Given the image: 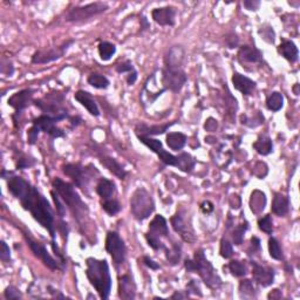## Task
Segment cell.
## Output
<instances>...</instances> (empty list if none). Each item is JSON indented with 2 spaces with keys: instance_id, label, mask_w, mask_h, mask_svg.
I'll list each match as a JSON object with an SVG mask.
<instances>
[{
  "instance_id": "1",
  "label": "cell",
  "mask_w": 300,
  "mask_h": 300,
  "mask_svg": "<svg viewBox=\"0 0 300 300\" xmlns=\"http://www.w3.org/2000/svg\"><path fill=\"white\" fill-rule=\"evenodd\" d=\"M8 191L22 203L23 208L31 212L35 221L50 232L52 241L55 239V220L50 202L23 177L12 176L7 181Z\"/></svg>"
},
{
  "instance_id": "2",
  "label": "cell",
  "mask_w": 300,
  "mask_h": 300,
  "mask_svg": "<svg viewBox=\"0 0 300 300\" xmlns=\"http://www.w3.org/2000/svg\"><path fill=\"white\" fill-rule=\"evenodd\" d=\"M86 275L89 283L99 293L101 299H108L112 290V278H110L109 266L106 259L88 258L86 260Z\"/></svg>"
},
{
  "instance_id": "3",
  "label": "cell",
  "mask_w": 300,
  "mask_h": 300,
  "mask_svg": "<svg viewBox=\"0 0 300 300\" xmlns=\"http://www.w3.org/2000/svg\"><path fill=\"white\" fill-rule=\"evenodd\" d=\"M185 270L188 272H197L202 278L204 284L211 290L220 289L222 285V279L218 275L212 264L206 259L202 249L197 250L194 254V259H187L184 263Z\"/></svg>"
},
{
  "instance_id": "4",
  "label": "cell",
  "mask_w": 300,
  "mask_h": 300,
  "mask_svg": "<svg viewBox=\"0 0 300 300\" xmlns=\"http://www.w3.org/2000/svg\"><path fill=\"white\" fill-rule=\"evenodd\" d=\"M53 187L55 191L64 200V203L70 209L72 215L76 221L82 220L88 215V206L82 202L79 194L75 191L74 185L71 183L62 181L59 177H55L53 181Z\"/></svg>"
},
{
  "instance_id": "5",
  "label": "cell",
  "mask_w": 300,
  "mask_h": 300,
  "mask_svg": "<svg viewBox=\"0 0 300 300\" xmlns=\"http://www.w3.org/2000/svg\"><path fill=\"white\" fill-rule=\"evenodd\" d=\"M155 203L151 195L145 188H137L131 195L130 211L135 220L142 222L154 212Z\"/></svg>"
},
{
  "instance_id": "6",
  "label": "cell",
  "mask_w": 300,
  "mask_h": 300,
  "mask_svg": "<svg viewBox=\"0 0 300 300\" xmlns=\"http://www.w3.org/2000/svg\"><path fill=\"white\" fill-rule=\"evenodd\" d=\"M62 172H64L66 176L72 178V181L74 182V184L77 188H80L86 194H88V188L89 184H91V181L93 178H95L94 175H99L97 168L93 167L92 164L91 166L83 167L81 164L68 163L62 167Z\"/></svg>"
},
{
  "instance_id": "7",
  "label": "cell",
  "mask_w": 300,
  "mask_h": 300,
  "mask_svg": "<svg viewBox=\"0 0 300 300\" xmlns=\"http://www.w3.org/2000/svg\"><path fill=\"white\" fill-rule=\"evenodd\" d=\"M108 10V5L104 2H92L85 6H77L66 14L65 20L68 23H82L92 19L93 17L99 16Z\"/></svg>"
},
{
  "instance_id": "8",
  "label": "cell",
  "mask_w": 300,
  "mask_h": 300,
  "mask_svg": "<svg viewBox=\"0 0 300 300\" xmlns=\"http://www.w3.org/2000/svg\"><path fill=\"white\" fill-rule=\"evenodd\" d=\"M188 76L185 72L181 68L166 67L162 72V83L164 89H169L172 92H179L187 82Z\"/></svg>"
},
{
  "instance_id": "9",
  "label": "cell",
  "mask_w": 300,
  "mask_h": 300,
  "mask_svg": "<svg viewBox=\"0 0 300 300\" xmlns=\"http://www.w3.org/2000/svg\"><path fill=\"white\" fill-rule=\"evenodd\" d=\"M74 43V40H68L61 45V46L55 47V49H44L39 50L33 54L32 56V64L35 65H45L50 64V62L55 61V60L61 59L70 49V46Z\"/></svg>"
},
{
  "instance_id": "10",
  "label": "cell",
  "mask_w": 300,
  "mask_h": 300,
  "mask_svg": "<svg viewBox=\"0 0 300 300\" xmlns=\"http://www.w3.org/2000/svg\"><path fill=\"white\" fill-rule=\"evenodd\" d=\"M172 225L174 230L177 233H179V236L182 237V239L184 242L188 243H194L196 241V236H195V231L193 229V225H191L190 218L187 217L184 210H179L177 211L175 216H173L172 218Z\"/></svg>"
},
{
  "instance_id": "11",
  "label": "cell",
  "mask_w": 300,
  "mask_h": 300,
  "mask_svg": "<svg viewBox=\"0 0 300 300\" xmlns=\"http://www.w3.org/2000/svg\"><path fill=\"white\" fill-rule=\"evenodd\" d=\"M106 250L113 258L116 265L124 264L125 260V245L115 231H109L106 237Z\"/></svg>"
},
{
  "instance_id": "12",
  "label": "cell",
  "mask_w": 300,
  "mask_h": 300,
  "mask_svg": "<svg viewBox=\"0 0 300 300\" xmlns=\"http://www.w3.org/2000/svg\"><path fill=\"white\" fill-rule=\"evenodd\" d=\"M25 239H26L27 244H28L29 249H31V251L34 253V256L38 257L39 259L44 263L45 266H47V268L50 270L60 269L58 260H55L52 256H50V254L49 253V251H47V249L45 248L43 244L33 241V239L29 238V237H27V235H25Z\"/></svg>"
},
{
  "instance_id": "13",
  "label": "cell",
  "mask_w": 300,
  "mask_h": 300,
  "mask_svg": "<svg viewBox=\"0 0 300 300\" xmlns=\"http://www.w3.org/2000/svg\"><path fill=\"white\" fill-rule=\"evenodd\" d=\"M60 120L50 115H41L39 118L33 120V125L38 127L40 129V131H45L46 134H49L50 136H52L53 139H59V137H64L65 133L61 129L56 127V122H59Z\"/></svg>"
},
{
  "instance_id": "14",
  "label": "cell",
  "mask_w": 300,
  "mask_h": 300,
  "mask_svg": "<svg viewBox=\"0 0 300 300\" xmlns=\"http://www.w3.org/2000/svg\"><path fill=\"white\" fill-rule=\"evenodd\" d=\"M252 275H253L254 281L259 284L260 286L268 287L274 284L275 281V270L269 266H262L256 262H252Z\"/></svg>"
},
{
  "instance_id": "15",
  "label": "cell",
  "mask_w": 300,
  "mask_h": 300,
  "mask_svg": "<svg viewBox=\"0 0 300 300\" xmlns=\"http://www.w3.org/2000/svg\"><path fill=\"white\" fill-rule=\"evenodd\" d=\"M151 17L156 24L161 26H174L176 23V8L172 6L155 8L151 12Z\"/></svg>"
},
{
  "instance_id": "16",
  "label": "cell",
  "mask_w": 300,
  "mask_h": 300,
  "mask_svg": "<svg viewBox=\"0 0 300 300\" xmlns=\"http://www.w3.org/2000/svg\"><path fill=\"white\" fill-rule=\"evenodd\" d=\"M34 89L27 88L23 89V91L16 93L12 97L8 99V106L17 110V112H22L23 109H25L29 106V103L32 102L33 94H34Z\"/></svg>"
},
{
  "instance_id": "17",
  "label": "cell",
  "mask_w": 300,
  "mask_h": 300,
  "mask_svg": "<svg viewBox=\"0 0 300 300\" xmlns=\"http://www.w3.org/2000/svg\"><path fill=\"white\" fill-rule=\"evenodd\" d=\"M232 83L235 89L241 92L243 95H245V97H250V95H252V93L254 92L257 86V83L254 82L253 80H251L250 77L245 76V75L238 73V72H235V73H233Z\"/></svg>"
},
{
  "instance_id": "18",
  "label": "cell",
  "mask_w": 300,
  "mask_h": 300,
  "mask_svg": "<svg viewBox=\"0 0 300 300\" xmlns=\"http://www.w3.org/2000/svg\"><path fill=\"white\" fill-rule=\"evenodd\" d=\"M136 296V285L130 275H125L119 278V297L125 300H133Z\"/></svg>"
},
{
  "instance_id": "19",
  "label": "cell",
  "mask_w": 300,
  "mask_h": 300,
  "mask_svg": "<svg viewBox=\"0 0 300 300\" xmlns=\"http://www.w3.org/2000/svg\"><path fill=\"white\" fill-rule=\"evenodd\" d=\"M75 100H76L79 103L82 104L83 107L88 110L89 114L93 116H99L100 115V110H99V107L95 102L94 98L91 93L85 92V91H79L74 94Z\"/></svg>"
},
{
  "instance_id": "20",
  "label": "cell",
  "mask_w": 300,
  "mask_h": 300,
  "mask_svg": "<svg viewBox=\"0 0 300 300\" xmlns=\"http://www.w3.org/2000/svg\"><path fill=\"white\" fill-rule=\"evenodd\" d=\"M173 125H175V122H172V124H167L163 125H148L141 124L139 125H136L135 131H136L137 136L150 137V136H152V135L164 134L168 129L172 127Z\"/></svg>"
},
{
  "instance_id": "21",
  "label": "cell",
  "mask_w": 300,
  "mask_h": 300,
  "mask_svg": "<svg viewBox=\"0 0 300 300\" xmlns=\"http://www.w3.org/2000/svg\"><path fill=\"white\" fill-rule=\"evenodd\" d=\"M149 233L158 237V238H161V237H168V235H169V229H168L167 221L163 216L156 215L154 220L150 222Z\"/></svg>"
},
{
  "instance_id": "22",
  "label": "cell",
  "mask_w": 300,
  "mask_h": 300,
  "mask_svg": "<svg viewBox=\"0 0 300 300\" xmlns=\"http://www.w3.org/2000/svg\"><path fill=\"white\" fill-rule=\"evenodd\" d=\"M100 162L102 166L109 170L110 173L114 174L116 177H119L120 179H125V177H127V172H125L124 167H122L115 158L103 155L100 157Z\"/></svg>"
},
{
  "instance_id": "23",
  "label": "cell",
  "mask_w": 300,
  "mask_h": 300,
  "mask_svg": "<svg viewBox=\"0 0 300 300\" xmlns=\"http://www.w3.org/2000/svg\"><path fill=\"white\" fill-rule=\"evenodd\" d=\"M278 52L281 54V56H284L287 61L290 62H296L298 61L299 58V50L298 47L296 46V44L291 40H284L283 43L279 45Z\"/></svg>"
},
{
  "instance_id": "24",
  "label": "cell",
  "mask_w": 300,
  "mask_h": 300,
  "mask_svg": "<svg viewBox=\"0 0 300 300\" xmlns=\"http://www.w3.org/2000/svg\"><path fill=\"white\" fill-rule=\"evenodd\" d=\"M116 193L115 183L110 179L102 177L97 185V194L102 200H110Z\"/></svg>"
},
{
  "instance_id": "25",
  "label": "cell",
  "mask_w": 300,
  "mask_h": 300,
  "mask_svg": "<svg viewBox=\"0 0 300 300\" xmlns=\"http://www.w3.org/2000/svg\"><path fill=\"white\" fill-rule=\"evenodd\" d=\"M239 58L247 62H260L263 60V54L259 50H257L254 46H242L238 52Z\"/></svg>"
},
{
  "instance_id": "26",
  "label": "cell",
  "mask_w": 300,
  "mask_h": 300,
  "mask_svg": "<svg viewBox=\"0 0 300 300\" xmlns=\"http://www.w3.org/2000/svg\"><path fill=\"white\" fill-rule=\"evenodd\" d=\"M290 209V202L286 196L281 194H275L274 203H272V212L279 217H284L287 215Z\"/></svg>"
},
{
  "instance_id": "27",
  "label": "cell",
  "mask_w": 300,
  "mask_h": 300,
  "mask_svg": "<svg viewBox=\"0 0 300 300\" xmlns=\"http://www.w3.org/2000/svg\"><path fill=\"white\" fill-rule=\"evenodd\" d=\"M183 59H184V50H183L182 47L178 46L173 47V49L168 52V55L166 58L167 67L179 68Z\"/></svg>"
},
{
  "instance_id": "28",
  "label": "cell",
  "mask_w": 300,
  "mask_h": 300,
  "mask_svg": "<svg viewBox=\"0 0 300 300\" xmlns=\"http://www.w3.org/2000/svg\"><path fill=\"white\" fill-rule=\"evenodd\" d=\"M253 148L259 155L262 156H268L274 151V145H272V140L269 136H263L258 137V140L253 143Z\"/></svg>"
},
{
  "instance_id": "29",
  "label": "cell",
  "mask_w": 300,
  "mask_h": 300,
  "mask_svg": "<svg viewBox=\"0 0 300 300\" xmlns=\"http://www.w3.org/2000/svg\"><path fill=\"white\" fill-rule=\"evenodd\" d=\"M187 136L182 133H169L167 135V145L172 150H182L187 143Z\"/></svg>"
},
{
  "instance_id": "30",
  "label": "cell",
  "mask_w": 300,
  "mask_h": 300,
  "mask_svg": "<svg viewBox=\"0 0 300 300\" xmlns=\"http://www.w3.org/2000/svg\"><path fill=\"white\" fill-rule=\"evenodd\" d=\"M195 164H196L195 157H193L190 154H187V152H183V154L177 156L175 167L178 168L181 172L190 173L195 168Z\"/></svg>"
},
{
  "instance_id": "31",
  "label": "cell",
  "mask_w": 300,
  "mask_h": 300,
  "mask_svg": "<svg viewBox=\"0 0 300 300\" xmlns=\"http://www.w3.org/2000/svg\"><path fill=\"white\" fill-rule=\"evenodd\" d=\"M266 205V197L265 195L260 191H253L251 195V200H250V208L252 210V212L254 214H260L264 209H265Z\"/></svg>"
},
{
  "instance_id": "32",
  "label": "cell",
  "mask_w": 300,
  "mask_h": 300,
  "mask_svg": "<svg viewBox=\"0 0 300 300\" xmlns=\"http://www.w3.org/2000/svg\"><path fill=\"white\" fill-rule=\"evenodd\" d=\"M284 106V97L283 94L278 92H274L268 98L266 101V107L271 112H279Z\"/></svg>"
},
{
  "instance_id": "33",
  "label": "cell",
  "mask_w": 300,
  "mask_h": 300,
  "mask_svg": "<svg viewBox=\"0 0 300 300\" xmlns=\"http://www.w3.org/2000/svg\"><path fill=\"white\" fill-rule=\"evenodd\" d=\"M99 55H100L101 60L103 61H108V60L112 59V56L116 53V47L115 45L108 43V41H103L99 45Z\"/></svg>"
},
{
  "instance_id": "34",
  "label": "cell",
  "mask_w": 300,
  "mask_h": 300,
  "mask_svg": "<svg viewBox=\"0 0 300 300\" xmlns=\"http://www.w3.org/2000/svg\"><path fill=\"white\" fill-rule=\"evenodd\" d=\"M88 83L97 89H106L109 86V80L104 75L94 73L88 76Z\"/></svg>"
},
{
  "instance_id": "35",
  "label": "cell",
  "mask_w": 300,
  "mask_h": 300,
  "mask_svg": "<svg viewBox=\"0 0 300 300\" xmlns=\"http://www.w3.org/2000/svg\"><path fill=\"white\" fill-rule=\"evenodd\" d=\"M239 295L242 298H253L256 297V289H254L252 280L245 279L239 283Z\"/></svg>"
},
{
  "instance_id": "36",
  "label": "cell",
  "mask_w": 300,
  "mask_h": 300,
  "mask_svg": "<svg viewBox=\"0 0 300 300\" xmlns=\"http://www.w3.org/2000/svg\"><path fill=\"white\" fill-rule=\"evenodd\" d=\"M229 270L231 275L235 277H243L248 275V268L241 260H231L229 264Z\"/></svg>"
},
{
  "instance_id": "37",
  "label": "cell",
  "mask_w": 300,
  "mask_h": 300,
  "mask_svg": "<svg viewBox=\"0 0 300 300\" xmlns=\"http://www.w3.org/2000/svg\"><path fill=\"white\" fill-rule=\"evenodd\" d=\"M269 252L271 258H274L275 260H281L283 259V250H281L280 244L275 237H271L269 239Z\"/></svg>"
},
{
  "instance_id": "38",
  "label": "cell",
  "mask_w": 300,
  "mask_h": 300,
  "mask_svg": "<svg viewBox=\"0 0 300 300\" xmlns=\"http://www.w3.org/2000/svg\"><path fill=\"white\" fill-rule=\"evenodd\" d=\"M249 229V223L248 222H245V223H243L241 225H238V226L235 227V230H233V243H235V245H242L243 242H244V236L245 232H247Z\"/></svg>"
},
{
  "instance_id": "39",
  "label": "cell",
  "mask_w": 300,
  "mask_h": 300,
  "mask_svg": "<svg viewBox=\"0 0 300 300\" xmlns=\"http://www.w3.org/2000/svg\"><path fill=\"white\" fill-rule=\"evenodd\" d=\"M102 209L107 212L108 215L110 216H115L116 214H119L120 210H121V205L116 200H104V202L101 204Z\"/></svg>"
},
{
  "instance_id": "40",
  "label": "cell",
  "mask_w": 300,
  "mask_h": 300,
  "mask_svg": "<svg viewBox=\"0 0 300 300\" xmlns=\"http://www.w3.org/2000/svg\"><path fill=\"white\" fill-rule=\"evenodd\" d=\"M258 227H259L263 232L271 235V233L274 232V222H272L271 216L265 215L264 217L260 218V220L258 221Z\"/></svg>"
},
{
  "instance_id": "41",
  "label": "cell",
  "mask_w": 300,
  "mask_h": 300,
  "mask_svg": "<svg viewBox=\"0 0 300 300\" xmlns=\"http://www.w3.org/2000/svg\"><path fill=\"white\" fill-rule=\"evenodd\" d=\"M166 257L168 262L172 264V265H176L179 262V259H181V248L177 244H174L170 250H167Z\"/></svg>"
},
{
  "instance_id": "42",
  "label": "cell",
  "mask_w": 300,
  "mask_h": 300,
  "mask_svg": "<svg viewBox=\"0 0 300 300\" xmlns=\"http://www.w3.org/2000/svg\"><path fill=\"white\" fill-rule=\"evenodd\" d=\"M146 239L147 242H148L149 247L151 249H154V250H166V245L163 244V243L161 242V238H158V237H156L154 235H151V233L147 232L146 233Z\"/></svg>"
},
{
  "instance_id": "43",
  "label": "cell",
  "mask_w": 300,
  "mask_h": 300,
  "mask_svg": "<svg viewBox=\"0 0 300 300\" xmlns=\"http://www.w3.org/2000/svg\"><path fill=\"white\" fill-rule=\"evenodd\" d=\"M220 253L222 257L225 258V259H229V258L232 257V254H233L232 244H231V243L227 241L226 238H222Z\"/></svg>"
},
{
  "instance_id": "44",
  "label": "cell",
  "mask_w": 300,
  "mask_h": 300,
  "mask_svg": "<svg viewBox=\"0 0 300 300\" xmlns=\"http://www.w3.org/2000/svg\"><path fill=\"white\" fill-rule=\"evenodd\" d=\"M158 157H160V160L163 162L164 164H167V166H172V167H175L176 164V161H177V156H174L173 154H170V152H168L164 150L163 148H162L160 151L157 152Z\"/></svg>"
},
{
  "instance_id": "45",
  "label": "cell",
  "mask_w": 300,
  "mask_h": 300,
  "mask_svg": "<svg viewBox=\"0 0 300 300\" xmlns=\"http://www.w3.org/2000/svg\"><path fill=\"white\" fill-rule=\"evenodd\" d=\"M35 164L34 158H29L27 156H20L17 160V168L18 169H26V168H31Z\"/></svg>"
},
{
  "instance_id": "46",
  "label": "cell",
  "mask_w": 300,
  "mask_h": 300,
  "mask_svg": "<svg viewBox=\"0 0 300 300\" xmlns=\"http://www.w3.org/2000/svg\"><path fill=\"white\" fill-rule=\"evenodd\" d=\"M115 70L118 73L120 74H124V73H130V72L135 71L133 64H131V61H129V60H125V61L121 62V64H118L115 66Z\"/></svg>"
},
{
  "instance_id": "47",
  "label": "cell",
  "mask_w": 300,
  "mask_h": 300,
  "mask_svg": "<svg viewBox=\"0 0 300 300\" xmlns=\"http://www.w3.org/2000/svg\"><path fill=\"white\" fill-rule=\"evenodd\" d=\"M50 195H52L54 203H55L56 212H58L60 217L62 218L65 216V206H64V204H62L61 200H60V196L58 195V193L55 194V191H52V193H50Z\"/></svg>"
},
{
  "instance_id": "48",
  "label": "cell",
  "mask_w": 300,
  "mask_h": 300,
  "mask_svg": "<svg viewBox=\"0 0 300 300\" xmlns=\"http://www.w3.org/2000/svg\"><path fill=\"white\" fill-rule=\"evenodd\" d=\"M39 134H40V129L35 125H32V128L29 129L28 133H27V141H28V145H35L37 142Z\"/></svg>"
},
{
  "instance_id": "49",
  "label": "cell",
  "mask_w": 300,
  "mask_h": 300,
  "mask_svg": "<svg viewBox=\"0 0 300 300\" xmlns=\"http://www.w3.org/2000/svg\"><path fill=\"white\" fill-rule=\"evenodd\" d=\"M5 298L6 299H20L22 298V293L20 291L13 286H8L5 290Z\"/></svg>"
},
{
  "instance_id": "50",
  "label": "cell",
  "mask_w": 300,
  "mask_h": 300,
  "mask_svg": "<svg viewBox=\"0 0 300 300\" xmlns=\"http://www.w3.org/2000/svg\"><path fill=\"white\" fill-rule=\"evenodd\" d=\"M1 244V251H0V259L2 260L4 263H7L11 260V251L10 248L7 247V244H6L5 242L0 243Z\"/></svg>"
},
{
  "instance_id": "51",
  "label": "cell",
  "mask_w": 300,
  "mask_h": 300,
  "mask_svg": "<svg viewBox=\"0 0 300 300\" xmlns=\"http://www.w3.org/2000/svg\"><path fill=\"white\" fill-rule=\"evenodd\" d=\"M187 292L193 293V295H196L199 297H202V292H200V289L199 284L196 283V280L189 281V284L187 285Z\"/></svg>"
},
{
  "instance_id": "52",
  "label": "cell",
  "mask_w": 300,
  "mask_h": 300,
  "mask_svg": "<svg viewBox=\"0 0 300 300\" xmlns=\"http://www.w3.org/2000/svg\"><path fill=\"white\" fill-rule=\"evenodd\" d=\"M252 121H256L258 125H262V124H263V121H264V116H262V114H260L259 112H258V113L256 114V118H254L253 120H252V119H249L247 115H243V116H242V124H243V125H248L249 122H252Z\"/></svg>"
},
{
  "instance_id": "53",
  "label": "cell",
  "mask_w": 300,
  "mask_h": 300,
  "mask_svg": "<svg viewBox=\"0 0 300 300\" xmlns=\"http://www.w3.org/2000/svg\"><path fill=\"white\" fill-rule=\"evenodd\" d=\"M243 5H244V7L247 8L249 11H257L258 7L260 6V1H256V0H245L244 2H243Z\"/></svg>"
},
{
  "instance_id": "54",
  "label": "cell",
  "mask_w": 300,
  "mask_h": 300,
  "mask_svg": "<svg viewBox=\"0 0 300 300\" xmlns=\"http://www.w3.org/2000/svg\"><path fill=\"white\" fill-rule=\"evenodd\" d=\"M143 264H145L146 266H148V268L151 269V270H158V269H160V265H158V264L156 263V262H154V260H152L151 258L148 257V256L143 257Z\"/></svg>"
},
{
  "instance_id": "55",
  "label": "cell",
  "mask_w": 300,
  "mask_h": 300,
  "mask_svg": "<svg viewBox=\"0 0 300 300\" xmlns=\"http://www.w3.org/2000/svg\"><path fill=\"white\" fill-rule=\"evenodd\" d=\"M214 204H212L210 200H205V202H203L200 204V210L204 212V214H211L212 211H214Z\"/></svg>"
},
{
  "instance_id": "56",
  "label": "cell",
  "mask_w": 300,
  "mask_h": 300,
  "mask_svg": "<svg viewBox=\"0 0 300 300\" xmlns=\"http://www.w3.org/2000/svg\"><path fill=\"white\" fill-rule=\"evenodd\" d=\"M137 80V72L133 71L130 72V73H128L127 75V83L129 86H133L135 82H136Z\"/></svg>"
},
{
  "instance_id": "57",
  "label": "cell",
  "mask_w": 300,
  "mask_h": 300,
  "mask_svg": "<svg viewBox=\"0 0 300 300\" xmlns=\"http://www.w3.org/2000/svg\"><path fill=\"white\" fill-rule=\"evenodd\" d=\"M47 289L50 290L49 292L50 293V295H52V296L54 297V298H60V299H65V298H66V297H65L64 295H62V293H60L58 290L53 289L52 286H47Z\"/></svg>"
},
{
  "instance_id": "58",
  "label": "cell",
  "mask_w": 300,
  "mask_h": 300,
  "mask_svg": "<svg viewBox=\"0 0 300 300\" xmlns=\"http://www.w3.org/2000/svg\"><path fill=\"white\" fill-rule=\"evenodd\" d=\"M251 248L253 249V252L260 250L259 238H257V237H252V238H251Z\"/></svg>"
},
{
  "instance_id": "59",
  "label": "cell",
  "mask_w": 300,
  "mask_h": 300,
  "mask_svg": "<svg viewBox=\"0 0 300 300\" xmlns=\"http://www.w3.org/2000/svg\"><path fill=\"white\" fill-rule=\"evenodd\" d=\"M188 297H189V293H187V295H182V293H179V292H175L173 295L172 298L173 299H177V298H178V299H184V298H188Z\"/></svg>"
}]
</instances>
